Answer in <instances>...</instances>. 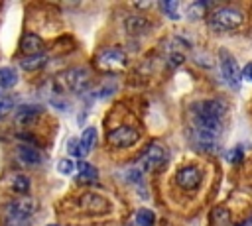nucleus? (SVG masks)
<instances>
[{"mask_svg":"<svg viewBox=\"0 0 252 226\" xmlns=\"http://www.w3.org/2000/svg\"><path fill=\"white\" fill-rule=\"evenodd\" d=\"M79 141H81V147H83V151H85V155L94 147V141H96V130L94 128H87L85 132H83V136L79 138Z\"/></svg>","mask_w":252,"mask_h":226,"instance_id":"6ab92c4d","label":"nucleus"},{"mask_svg":"<svg viewBox=\"0 0 252 226\" xmlns=\"http://www.w3.org/2000/svg\"><path fill=\"white\" fill-rule=\"evenodd\" d=\"M244 22V14L236 8L224 6V8H217L215 12L209 14V26L215 31H228V29H236L238 26H242Z\"/></svg>","mask_w":252,"mask_h":226,"instance_id":"f03ea898","label":"nucleus"},{"mask_svg":"<svg viewBox=\"0 0 252 226\" xmlns=\"http://www.w3.org/2000/svg\"><path fill=\"white\" fill-rule=\"evenodd\" d=\"M16 153H18V159L22 163H26V165H37L41 161L39 151L35 147H32V145H18Z\"/></svg>","mask_w":252,"mask_h":226,"instance_id":"4468645a","label":"nucleus"},{"mask_svg":"<svg viewBox=\"0 0 252 226\" xmlns=\"http://www.w3.org/2000/svg\"><path fill=\"white\" fill-rule=\"evenodd\" d=\"M6 212H12V214H22V216H30L35 212V202L33 200H28V198H22V200H14L8 204Z\"/></svg>","mask_w":252,"mask_h":226,"instance_id":"ddd939ff","label":"nucleus"},{"mask_svg":"<svg viewBox=\"0 0 252 226\" xmlns=\"http://www.w3.org/2000/svg\"><path fill=\"white\" fill-rule=\"evenodd\" d=\"M136 220V226H154V220H156V214L148 208H140L134 216Z\"/></svg>","mask_w":252,"mask_h":226,"instance_id":"412c9836","label":"nucleus"},{"mask_svg":"<svg viewBox=\"0 0 252 226\" xmlns=\"http://www.w3.org/2000/svg\"><path fill=\"white\" fill-rule=\"evenodd\" d=\"M67 151H69L73 157H85V151H83L81 141H79L77 138H71V140L67 141Z\"/></svg>","mask_w":252,"mask_h":226,"instance_id":"393cba45","label":"nucleus"},{"mask_svg":"<svg viewBox=\"0 0 252 226\" xmlns=\"http://www.w3.org/2000/svg\"><path fill=\"white\" fill-rule=\"evenodd\" d=\"M177 6H179L177 2H165V4H163V10L167 12V16H169L171 20H177V18H179V12H177Z\"/></svg>","mask_w":252,"mask_h":226,"instance_id":"bb28decb","label":"nucleus"},{"mask_svg":"<svg viewBox=\"0 0 252 226\" xmlns=\"http://www.w3.org/2000/svg\"><path fill=\"white\" fill-rule=\"evenodd\" d=\"M138 138H140L138 130H134L130 126H118V128H114L106 134L108 143L114 145V147H130L138 141Z\"/></svg>","mask_w":252,"mask_h":226,"instance_id":"0eeeda50","label":"nucleus"},{"mask_svg":"<svg viewBox=\"0 0 252 226\" xmlns=\"http://www.w3.org/2000/svg\"><path fill=\"white\" fill-rule=\"evenodd\" d=\"M14 106H16V100H14L12 96H8V94H0V118L6 116L10 110H14Z\"/></svg>","mask_w":252,"mask_h":226,"instance_id":"b1692460","label":"nucleus"},{"mask_svg":"<svg viewBox=\"0 0 252 226\" xmlns=\"http://www.w3.org/2000/svg\"><path fill=\"white\" fill-rule=\"evenodd\" d=\"M47 63V57L41 53V55H33V57H24L20 59V67L24 71H35V69H41L43 65Z\"/></svg>","mask_w":252,"mask_h":226,"instance_id":"dca6fc26","label":"nucleus"},{"mask_svg":"<svg viewBox=\"0 0 252 226\" xmlns=\"http://www.w3.org/2000/svg\"><path fill=\"white\" fill-rule=\"evenodd\" d=\"M77 169H79L77 183H81V185H91V183H94V181L98 179V171H96V167H93V165L87 163V161H79Z\"/></svg>","mask_w":252,"mask_h":226,"instance_id":"9b49d317","label":"nucleus"},{"mask_svg":"<svg viewBox=\"0 0 252 226\" xmlns=\"http://www.w3.org/2000/svg\"><path fill=\"white\" fill-rule=\"evenodd\" d=\"M59 85L75 94H83L91 86V73L85 67H73L59 75Z\"/></svg>","mask_w":252,"mask_h":226,"instance_id":"20e7f679","label":"nucleus"},{"mask_svg":"<svg viewBox=\"0 0 252 226\" xmlns=\"http://www.w3.org/2000/svg\"><path fill=\"white\" fill-rule=\"evenodd\" d=\"M205 12H207V4H205V2H191V4L187 6V10H185L187 18H191V20H199V18H203Z\"/></svg>","mask_w":252,"mask_h":226,"instance_id":"4be33fe9","label":"nucleus"},{"mask_svg":"<svg viewBox=\"0 0 252 226\" xmlns=\"http://www.w3.org/2000/svg\"><path fill=\"white\" fill-rule=\"evenodd\" d=\"M22 51L26 53V57H33V55H41L43 51V39L32 31H28L24 37H22V43H20Z\"/></svg>","mask_w":252,"mask_h":226,"instance_id":"9d476101","label":"nucleus"},{"mask_svg":"<svg viewBox=\"0 0 252 226\" xmlns=\"http://www.w3.org/2000/svg\"><path fill=\"white\" fill-rule=\"evenodd\" d=\"M165 161H167V149H165L161 143L152 141V143H148V145L144 147V151L140 153V157H138V169H140L142 173H150V171H154V169L163 167Z\"/></svg>","mask_w":252,"mask_h":226,"instance_id":"7ed1b4c3","label":"nucleus"},{"mask_svg":"<svg viewBox=\"0 0 252 226\" xmlns=\"http://www.w3.org/2000/svg\"><path fill=\"white\" fill-rule=\"evenodd\" d=\"M220 75H222L224 83H226L232 90H238V88H240L242 71H240L236 59H234L228 51H220Z\"/></svg>","mask_w":252,"mask_h":226,"instance_id":"39448f33","label":"nucleus"},{"mask_svg":"<svg viewBox=\"0 0 252 226\" xmlns=\"http://www.w3.org/2000/svg\"><path fill=\"white\" fill-rule=\"evenodd\" d=\"M30 216H22V214H12L6 212V226H30Z\"/></svg>","mask_w":252,"mask_h":226,"instance_id":"5701e85b","label":"nucleus"},{"mask_svg":"<svg viewBox=\"0 0 252 226\" xmlns=\"http://www.w3.org/2000/svg\"><path fill=\"white\" fill-rule=\"evenodd\" d=\"M57 171L63 173V175H71V173L75 171V163H73L71 159H61V161L57 163Z\"/></svg>","mask_w":252,"mask_h":226,"instance_id":"a878e982","label":"nucleus"},{"mask_svg":"<svg viewBox=\"0 0 252 226\" xmlns=\"http://www.w3.org/2000/svg\"><path fill=\"white\" fill-rule=\"evenodd\" d=\"M201 179H203L201 169H199V167H193V165L179 169L177 175H175V183H177L181 189H197L199 183H201Z\"/></svg>","mask_w":252,"mask_h":226,"instance_id":"1a4fd4ad","label":"nucleus"},{"mask_svg":"<svg viewBox=\"0 0 252 226\" xmlns=\"http://www.w3.org/2000/svg\"><path fill=\"white\" fill-rule=\"evenodd\" d=\"M226 157H228L230 163H240V161H242V151H240V149H230V151L226 153Z\"/></svg>","mask_w":252,"mask_h":226,"instance_id":"cd10ccee","label":"nucleus"},{"mask_svg":"<svg viewBox=\"0 0 252 226\" xmlns=\"http://www.w3.org/2000/svg\"><path fill=\"white\" fill-rule=\"evenodd\" d=\"M242 79H246V81L252 83V63H248V65L242 69Z\"/></svg>","mask_w":252,"mask_h":226,"instance_id":"c85d7f7f","label":"nucleus"},{"mask_svg":"<svg viewBox=\"0 0 252 226\" xmlns=\"http://www.w3.org/2000/svg\"><path fill=\"white\" fill-rule=\"evenodd\" d=\"M211 220H213V226H228L230 224V212L224 206H217L211 212Z\"/></svg>","mask_w":252,"mask_h":226,"instance_id":"a211bd4d","label":"nucleus"},{"mask_svg":"<svg viewBox=\"0 0 252 226\" xmlns=\"http://www.w3.org/2000/svg\"><path fill=\"white\" fill-rule=\"evenodd\" d=\"M124 28H126L128 33H144V31L150 28V24H148L146 18H142V16H130V18L124 22Z\"/></svg>","mask_w":252,"mask_h":226,"instance_id":"2eb2a0df","label":"nucleus"},{"mask_svg":"<svg viewBox=\"0 0 252 226\" xmlns=\"http://www.w3.org/2000/svg\"><path fill=\"white\" fill-rule=\"evenodd\" d=\"M10 185H12V189L18 191V193H28V191H30V179H28L26 175H22V173H14V175L10 177Z\"/></svg>","mask_w":252,"mask_h":226,"instance_id":"aec40b11","label":"nucleus"},{"mask_svg":"<svg viewBox=\"0 0 252 226\" xmlns=\"http://www.w3.org/2000/svg\"><path fill=\"white\" fill-rule=\"evenodd\" d=\"M226 112V104L220 100H199L191 104V116H193V130L207 132L213 136L220 134L222 116Z\"/></svg>","mask_w":252,"mask_h":226,"instance_id":"f257e3e1","label":"nucleus"},{"mask_svg":"<svg viewBox=\"0 0 252 226\" xmlns=\"http://www.w3.org/2000/svg\"><path fill=\"white\" fill-rule=\"evenodd\" d=\"M49 226H57V224H49Z\"/></svg>","mask_w":252,"mask_h":226,"instance_id":"c756f323","label":"nucleus"},{"mask_svg":"<svg viewBox=\"0 0 252 226\" xmlns=\"http://www.w3.org/2000/svg\"><path fill=\"white\" fill-rule=\"evenodd\" d=\"M96 63L104 71H114V69H124L128 65V57L120 47H106L96 55Z\"/></svg>","mask_w":252,"mask_h":226,"instance_id":"423d86ee","label":"nucleus"},{"mask_svg":"<svg viewBox=\"0 0 252 226\" xmlns=\"http://www.w3.org/2000/svg\"><path fill=\"white\" fill-rule=\"evenodd\" d=\"M18 83V73L14 67H2L0 69V86L2 88H12Z\"/></svg>","mask_w":252,"mask_h":226,"instance_id":"f3484780","label":"nucleus"},{"mask_svg":"<svg viewBox=\"0 0 252 226\" xmlns=\"http://www.w3.org/2000/svg\"><path fill=\"white\" fill-rule=\"evenodd\" d=\"M39 114H41V106H37V104H24V106H20L18 112H16V122H18V124H30V122L35 120Z\"/></svg>","mask_w":252,"mask_h":226,"instance_id":"f8f14e48","label":"nucleus"},{"mask_svg":"<svg viewBox=\"0 0 252 226\" xmlns=\"http://www.w3.org/2000/svg\"><path fill=\"white\" fill-rule=\"evenodd\" d=\"M79 204L83 210L87 212H93V214H106L110 210V202L108 198L96 195V193H85L81 198H79Z\"/></svg>","mask_w":252,"mask_h":226,"instance_id":"6e6552de","label":"nucleus"}]
</instances>
